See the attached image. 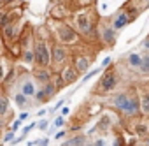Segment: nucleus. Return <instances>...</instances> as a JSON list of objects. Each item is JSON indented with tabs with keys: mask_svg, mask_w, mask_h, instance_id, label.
Returning <instances> with one entry per match:
<instances>
[{
	"mask_svg": "<svg viewBox=\"0 0 149 146\" xmlns=\"http://www.w3.org/2000/svg\"><path fill=\"white\" fill-rule=\"evenodd\" d=\"M98 21L100 16L98 13L90 6V7H79L72 14V27L79 32V35L84 39H95L98 41Z\"/></svg>",
	"mask_w": 149,
	"mask_h": 146,
	"instance_id": "1",
	"label": "nucleus"
},
{
	"mask_svg": "<svg viewBox=\"0 0 149 146\" xmlns=\"http://www.w3.org/2000/svg\"><path fill=\"white\" fill-rule=\"evenodd\" d=\"M107 106L114 107L118 114L126 120H132L140 114V102H139V93L135 92V88L112 95V99L107 100Z\"/></svg>",
	"mask_w": 149,
	"mask_h": 146,
	"instance_id": "2",
	"label": "nucleus"
},
{
	"mask_svg": "<svg viewBox=\"0 0 149 146\" xmlns=\"http://www.w3.org/2000/svg\"><path fill=\"white\" fill-rule=\"evenodd\" d=\"M51 23L54 27H49L47 25V28H49V32L53 35V41H56L60 44H65V46H70V48L83 42L81 41L83 37L79 35V32L74 28L72 25L65 23V20H53L51 18Z\"/></svg>",
	"mask_w": 149,
	"mask_h": 146,
	"instance_id": "3",
	"label": "nucleus"
},
{
	"mask_svg": "<svg viewBox=\"0 0 149 146\" xmlns=\"http://www.w3.org/2000/svg\"><path fill=\"white\" fill-rule=\"evenodd\" d=\"M118 83H119V79H118V69L114 65H111V67H107L102 72V76L97 81V85L93 86L91 93L93 95H97V93L98 95H107V93H111L118 86Z\"/></svg>",
	"mask_w": 149,
	"mask_h": 146,
	"instance_id": "4",
	"label": "nucleus"
},
{
	"mask_svg": "<svg viewBox=\"0 0 149 146\" xmlns=\"http://www.w3.org/2000/svg\"><path fill=\"white\" fill-rule=\"evenodd\" d=\"M93 60H95L93 51L88 53L86 48H83V44L72 46V49H70V62L74 63V67L79 70V74H86L88 69H90L91 63H93Z\"/></svg>",
	"mask_w": 149,
	"mask_h": 146,
	"instance_id": "5",
	"label": "nucleus"
},
{
	"mask_svg": "<svg viewBox=\"0 0 149 146\" xmlns=\"http://www.w3.org/2000/svg\"><path fill=\"white\" fill-rule=\"evenodd\" d=\"M68 62H70V46H65V44H60V42L53 41V44H51V63H49V69L51 70H60Z\"/></svg>",
	"mask_w": 149,
	"mask_h": 146,
	"instance_id": "6",
	"label": "nucleus"
},
{
	"mask_svg": "<svg viewBox=\"0 0 149 146\" xmlns=\"http://www.w3.org/2000/svg\"><path fill=\"white\" fill-rule=\"evenodd\" d=\"M23 25H25V21L19 18V20H16V21H9L2 30H0V32H2V37H4L7 48L13 46V44H16V42H19V35H21Z\"/></svg>",
	"mask_w": 149,
	"mask_h": 146,
	"instance_id": "7",
	"label": "nucleus"
},
{
	"mask_svg": "<svg viewBox=\"0 0 149 146\" xmlns=\"http://www.w3.org/2000/svg\"><path fill=\"white\" fill-rule=\"evenodd\" d=\"M98 41L102 42V46L105 48H114L116 46V39H118V30L111 25V21H98Z\"/></svg>",
	"mask_w": 149,
	"mask_h": 146,
	"instance_id": "8",
	"label": "nucleus"
},
{
	"mask_svg": "<svg viewBox=\"0 0 149 146\" xmlns=\"http://www.w3.org/2000/svg\"><path fill=\"white\" fill-rule=\"evenodd\" d=\"M114 125H118V111L112 113L111 109H104L98 116V121L95 125V132L98 134H111Z\"/></svg>",
	"mask_w": 149,
	"mask_h": 146,
	"instance_id": "9",
	"label": "nucleus"
},
{
	"mask_svg": "<svg viewBox=\"0 0 149 146\" xmlns=\"http://www.w3.org/2000/svg\"><path fill=\"white\" fill-rule=\"evenodd\" d=\"M74 11H76V7H74L72 0H58V2L53 4L51 9H49V18H53V20H67V18H72Z\"/></svg>",
	"mask_w": 149,
	"mask_h": 146,
	"instance_id": "10",
	"label": "nucleus"
},
{
	"mask_svg": "<svg viewBox=\"0 0 149 146\" xmlns=\"http://www.w3.org/2000/svg\"><path fill=\"white\" fill-rule=\"evenodd\" d=\"M60 76H61V79H63L65 86H67V85H72V83H76V81L81 78L79 70H77L76 67H74V63H72V62L65 63V65L60 69Z\"/></svg>",
	"mask_w": 149,
	"mask_h": 146,
	"instance_id": "11",
	"label": "nucleus"
},
{
	"mask_svg": "<svg viewBox=\"0 0 149 146\" xmlns=\"http://www.w3.org/2000/svg\"><path fill=\"white\" fill-rule=\"evenodd\" d=\"M51 69L49 67H33V72H32V76H33V79L37 81V83H47L49 79H51Z\"/></svg>",
	"mask_w": 149,
	"mask_h": 146,
	"instance_id": "12",
	"label": "nucleus"
},
{
	"mask_svg": "<svg viewBox=\"0 0 149 146\" xmlns=\"http://www.w3.org/2000/svg\"><path fill=\"white\" fill-rule=\"evenodd\" d=\"M35 90H37L35 79H32V78H23L21 79V83H19V92L21 93H25L26 97H33L35 95Z\"/></svg>",
	"mask_w": 149,
	"mask_h": 146,
	"instance_id": "13",
	"label": "nucleus"
},
{
	"mask_svg": "<svg viewBox=\"0 0 149 146\" xmlns=\"http://www.w3.org/2000/svg\"><path fill=\"white\" fill-rule=\"evenodd\" d=\"M88 139H90V137H88L86 134H76V135H72L68 141H65L63 144H65V146H84V144H90Z\"/></svg>",
	"mask_w": 149,
	"mask_h": 146,
	"instance_id": "14",
	"label": "nucleus"
},
{
	"mask_svg": "<svg viewBox=\"0 0 149 146\" xmlns=\"http://www.w3.org/2000/svg\"><path fill=\"white\" fill-rule=\"evenodd\" d=\"M139 102H140V114L149 116V90H142L139 93Z\"/></svg>",
	"mask_w": 149,
	"mask_h": 146,
	"instance_id": "15",
	"label": "nucleus"
},
{
	"mask_svg": "<svg viewBox=\"0 0 149 146\" xmlns=\"http://www.w3.org/2000/svg\"><path fill=\"white\" fill-rule=\"evenodd\" d=\"M13 100H14V104H16L19 109H26V107L32 106V104H30V97H26V95L21 93V92H16V93L13 95Z\"/></svg>",
	"mask_w": 149,
	"mask_h": 146,
	"instance_id": "16",
	"label": "nucleus"
},
{
	"mask_svg": "<svg viewBox=\"0 0 149 146\" xmlns=\"http://www.w3.org/2000/svg\"><path fill=\"white\" fill-rule=\"evenodd\" d=\"M140 62H142V55H140V53H130V55L126 56V65H128L132 70H139Z\"/></svg>",
	"mask_w": 149,
	"mask_h": 146,
	"instance_id": "17",
	"label": "nucleus"
},
{
	"mask_svg": "<svg viewBox=\"0 0 149 146\" xmlns=\"http://www.w3.org/2000/svg\"><path fill=\"white\" fill-rule=\"evenodd\" d=\"M11 109H9V100L6 95H0V116H2L4 120H7Z\"/></svg>",
	"mask_w": 149,
	"mask_h": 146,
	"instance_id": "18",
	"label": "nucleus"
},
{
	"mask_svg": "<svg viewBox=\"0 0 149 146\" xmlns=\"http://www.w3.org/2000/svg\"><path fill=\"white\" fill-rule=\"evenodd\" d=\"M139 74L142 76H149V55H142V62H140V67H139Z\"/></svg>",
	"mask_w": 149,
	"mask_h": 146,
	"instance_id": "19",
	"label": "nucleus"
},
{
	"mask_svg": "<svg viewBox=\"0 0 149 146\" xmlns=\"http://www.w3.org/2000/svg\"><path fill=\"white\" fill-rule=\"evenodd\" d=\"M35 102L37 104H46V102H49V99H47V95H46V92H44V88L40 86V88H37L35 90Z\"/></svg>",
	"mask_w": 149,
	"mask_h": 146,
	"instance_id": "20",
	"label": "nucleus"
},
{
	"mask_svg": "<svg viewBox=\"0 0 149 146\" xmlns=\"http://www.w3.org/2000/svg\"><path fill=\"white\" fill-rule=\"evenodd\" d=\"M93 2H95V0H72V4H74L76 9H79V7H90V6H93Z\"/></svg>",
	"mask_w": 149,
	"mask_h": 146,
	"instance_id": "21",
	"label": "nucleus"
},
{
	"mask_svg": "<svg viewBox=\"0 0 149 146\" xmlns=\"http://www.w3.org/2000/svg\"><path fill=\"white\" fill-rule=\"evenodd\" d=\"M4 56H0V85L4 83V79L7 78V72L11 70V69H6V65H4V60H2Z\"/></svg>",
	"mask_w": 149,
	"mask_h": 146,
	"instance_id": "22",
	"label": "nucleus"
},
{
	"mask_svg": "<svg viewBox=\"0 0 149 146\" xmlns=\"http://www.w3.org/2000/svg\"><path fill=\"white\" fill-rule=\"evenodd\" d=\"M7 55V46H6V41L2 37V32H0V56H6Z\"/></svg>",
	"mask_w": 149,
	"mask_h": 146,
	"instance_id": "23",
	"label": "nucleus"
},
{
	"mask_svg": "<svg viewBox=\"0 0 149 146\" xmlns=\"http://www.w3.org/2000/svg\"><path fill=\"white\" fill-rule=\"evenodd\" d=\"M19 125H21V120H16V121H13V123L9 125V130H13V132H16V130L19 128Z\"/></svg>",
	"mask_w": 149,
	"mask_h": 146,
	"instance_id": "24",
	"label": "nucleus"
},
{
	"mask_svg": "<svg viewBox=\"0 0 149 146\" xmlns=\"http://www.w3.org/2000/svg\"><path fill=\"white\" fill-rule=\"evenodd\" d=\"M13 139H14V132L9 130V132L6 134V137H4V142H13Z\"/></svg>",
	"mask_w": 149,
	"mask_h": 146,
	"instance_id": "25",
	"label": "nucleus"
},
{
	"mask_svg": "<svg viewBox=\"0 0 149 146\" xmlns=\"http://www.w3.org/2000/svg\"><path fill=\"white\" fill-rule=\"evenodd\" d=\"M63 123H65L63 116H58V118H54V125H56V127H63Z\"/></svg>",
	"mask_w": 149,
	"mask_h": 146,
	"instance_id": "26",
	"label": "nucleus"
},
{
	"mask_svg": "<svg viewBox=\"0 0 149 146\" xmlns=\"http://www.w3.org/2000/svg\"><path fill=\"white\" fill-rule=\"evenodd\" d=\"M37 127H39L40 130H47V121H46V120H42V121H39V123H37Z\"/></svg>",
	"mask_w": 149,
	"mask_h": 146,
	"instance_id": "27",
	"label": "nucleus"
},
{
	"mask_svg": "<svg viewBox=\"0 0 149 146\" xmlns=\"http://www.w3.org/2000/svg\"><path fill=\"white\" fill-rule=\"evenodd\" d=\"M142 48H144L146 51H149V35H147V37L142 41Z\"/></svg>",
	"mask_w": 149,
	"mask_h": 146,
	"instance_id": "28",
	"label": "nucleus"
},
{
	"mask_svg": "<svg viewBox=\"0 0 149 146\" xmlns=\"http://www.w3.org/2000/svg\"><path fill=\"white\" fill-rule=\"evenodd\" d=\"M67 135V130H61V132H58L56 135H54V139H61V137H65Z\"/></svg>",
	"mask_w": 149,
	"mask_h": 146,
	"instance_id": "29",
	"label": "nucleus"
},
{
	"mask_svg": "<svg viewBox=\"0 0 149 146\" xmlns=\"http://www.w3.org/2000/svg\"><path fill=\"white\" fill-rule=\"evenodd\" d=\"M95 74H97V70H93V72H90V74H86V76H84V81H88V79H91V78H93Z\"/></svg>",
	"mask_w": 149,
	"mask_h": 146,
	"instance_id": "30",
	"label": "nucleus"
},
{
	"mask_svg": "<svg viewBox=\"0 0 149 146\" xmlns=\"http://www.w3.org/2000/svg\"><path fill=\"white\" fill-rule=\"evenodd\" d=\"M93 144H95V146H104V144H105V141H102V139H97Z\"/></svg>",
	"mask_w": 149,
	"mask_h": 146,
	"instance_id": "31",
	"label": "nucleus"
},
{
	"mask_svg": "<svg viewBox=\"0 0 149 146\" xmlns=\"http://www.w3.org/2000/svg\"><path fill=\"white\" fill-rule=\"evenodd\" d=\"M140 144H146V146H149V135H146V137L140 141Z\"/></svg>",
	"mask_w": 149,
	"mask_h": 146,
	"instance_id": "32",
	"label": "nucleus"
},
{
	"mask_svg": "<svg viewBox=\"0 0 149 146\" xmlns=\"http://www.w3.org/2000/svg\"><path fill=\"white\" fill-rule=\"evenodd\" d=\"M68 113H70V109H68V107H63V109H61V114H63V116H67Z\"/></svg>",
	"mask_w": 149,
	"mask_h": 146,
	"instance_id": "33",
	"label": "nucleus"
},
{
	"mask_svg": "<svg viewBox=\"0 0 149 146\" xmlns=\"http://www.w3.org/2000/svg\"><path fill=\"white\" fill-rule=\"evenodd\" d=\"M28 116H30V114H28V113H21V114H19V120H26V118H28Z\"/></svg>",
	"mask_w": 149,
	"mask_h": 146,
	"instance_id": "34",
	"label": "nucleus"
},
{
	"mask_svg": "<svg viewBox=\"0 0 149 146\" xmlns=\"http://www.w3.org/2000/svg\"><path fill=\"white\" fill-rule=\"evenodd\" d=\"M139 2H142L144 7H149V0H139Z\"/></svg>",
	"mask_w": 149,
	"mask_h": 146,
	"instance_id": "35",
	"label": "nucleus"
},
{
	"mask_svg": "<svg viewBox=\"0 0 149 146\" xmlns=\"http://www.w3.org/2000/svg\"><path fill=\"white\" fill-rule=\"evenodd\" d=\"M109 63H111V58H105V60H104V63H102V65H109Z\"/></svg>",
	"mask_w": 149,
	"mask_h": 146,
	"instance_id": "36",
	"label": "nucleus"
},
{
	"mask_svg": "<svg viewBox=\"0 0 149 146\" xmlns=\"http://www.w3.org/2000/svg\"><path fill=\"white\" fill-rule=\"evenodd\" d=\"M2 6H6V0H0V7H2Z\"/></svg>",
	"mask_w": 149,
	"mask_h": 146,
	"instance_id": "37",
	"label": "nucleus"
},
{
	"mask_svg": "<svg viewBox=\"0 0 149 146\" xmlns=\"http://www.w3.org/2000/svg\"><path fill=\"white\" fill-rule=\"evenodd\" d=\"M147 55H149V51H147Z\"/></svg>",
	"mask_w": 149,
	"mask_h": 146,
	"instance_id": "38",
	"label": "nucleus"
}]
</instances>
